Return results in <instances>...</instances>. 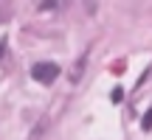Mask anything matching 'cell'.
<instances>
[{"label": "cell", "instance_id": "6da1fadb", "mask_svg": "<svg viewBox=\"0 0 152 140\" xmlns=\"http://www.w3.org/2000/svg\"><path fill=\"white\" fill-rule=\"evenodd\" d=\"M31 76L39 84H51V81H56V76H59V65H56V62H37V65L31 67Z\"/></svg>", "mask_w": 152, "mask_h": 140}, {"label": "cell", "instance_id": "7a4b0ae2", "mask_svg": "<svg viewBox=\"0 0 152 140\" xmlns=\"http://www.w3.org/2000/svg\"><path fill=\"white\" fill-rule=\"evenodd\" d=\"M141 126H144V129H152V109H149L147 115H144V121H141Z\"/></svg>", "mask_w": 152, "mask_h": 140}, {"label": "cell", "instance_id": "3957f363", "mask_svg": "<svg viewBox=\"0 0 152 140\" xmlns=\"http://www.w3.org/2000/svg\"><path fill=\"white\" fill-rule=\"evenodd\" d=\"M85 3H87V11L93 14V11H96V0H85Z\"/></svg>", "mask_w": 152, "mask_h": 140}, {"label": "cell", "instance_id": "277c9868", "mask_svg": "<svg viewBox=\"0 0 152 140\" xmlns=\"http://www.w3.org/2000/svg\"><path fill=\"white\" fill-rule=\"evenodd\" d=\"M54 3H56V0H45V3H42V9H51Z\"/></svg>", "mask_w": 152, "mask_h": 140}, {"label": "cell", "instance_id": "5b68a950", "mask_svg": "<svg viewBox=\"0 0 152 140\" xmlns=\"http://www.w3.org/2000/svg\"><path fill=\"white\" fill-rule=\"evenodd\" d=\"M3 51H6V42H0V56H3Z\"/></svg>", "mask_w": 152, "mask_h": 140}]
</instances>
